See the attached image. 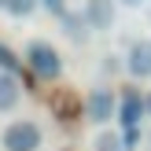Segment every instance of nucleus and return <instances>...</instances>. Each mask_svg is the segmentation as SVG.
<instances>
[{
  "instance_id": "f257e3e1",
  "label": "nucleus",
  "mask_w": 151,
  "mask_h": 151,
  "mask_svg": "<svg viewBox=\"0 0 151 151\" xmlns=\"http://www.w3.org/2000/svg\"><path fill=\"white\" fill-rule=\"evenodd\" d=\"M22 59H26L29 74H33L37 81H55L59 74H63V55H59V48L48 44V41H29Z\"/></svg>"
},
{
  "instance_id": "f03ea898",
  "label": "nucleus",
  "mask_w": 151,
  "mask_h": 151,
  "mask_svg": "<svg viewBox=\"0 0 151 151\" xmlns=\"http://www.w3.org/2000/svg\"><path fill=\"white\" fill-rule=\"evenodd\" d=\"M44 140L41 125L29 122V118H15V122L4 125V133H0V147L4 151H37Z\"/></svg>"
},
{
  "instance_id": "7ed1b4c3",
  "label": "nucleus",
  "mask_w": 151,
  "mask_h": 151,
  "mask_svg": "<svg viewBox=\"0 0 151 151\" xmlns=\"http://www.w3.org/2000/svg\"><path fill=\"white\" fill-rule=\"evenodd\" d=\"M114 0H85V11H81V19H85L88 29H96V33H107L111 26H114Z\"/></svg>"
},
{
  "instance_id": "20e7f679",
  "label": "nucleus",
  "mask_w": 151,
  "mask_h": 151,
  "mask_svg": "<svg viewBox=\"0 0 151 151\" xmlns=\"http://www.w3.org/2000/svg\"><path fill=\"white\" fill-rule=\"evenodd\" d=\"M114 107H118V100H114L111 88H92L88 100H85V114H88V122H96V125L111 122V118H114Z\"/></svg>"
},
{
  "instance_id": "39448f33",
  "label": "nucleus",
  "mask_w": 151,
  "mask_h": 151,
  "mask_svg": "<svg viewBox=\"0 0 151 151\" xmlns=\"http://www.w3.org/2000/svg\"><path fill=\"white\" fill-rule=\"evenodd\" d=\"M118 122H122V129H140V118H144V96L137 92V88H125L122 100H118L114 107Z\"/></svg>"
},
{
  "instance_id": "423d86ee",
  "label": "nucleus",
  "mask_w": 151,
  "mask_h": 151,
  "mask_svg": "<svg viewBox=\"0 0 151 151\" xmlns=\"http://www.w3.org/2000/svg\"><path fill=\"white\" fill-rule=\"evenodd\" d=\"M125 70H129V78H151V37H140L129 44Z\"/></svg>"
},
{
  "instance_id": "0eeeda50",
  "label": "nucleus",
  "mask_w": 151,
  "mask_h": 151,
  "mask_svg": "<svg viewBox=\"0 0 151 151\" xmlns=\"http://www.w3.org/2000/svg\"><path fill=\"white\" fill-rule=\"evenodd\" d=\"M22 100V85L15 81V74H0V114L15 111Z\"/></svg>"
},
{
  "instance_id": "6e6552de",
  "label": "nucleus",
  "mask_w": 151,
  "mask_h": 151,
  "mask_svg": "<svg viewBox=\"0 0 151 151\" xmlns=\"http://www.w3.org/2000/svg\"><path fill=\"white\" fill-rule=\"evenodd\" d=\"M59 22H63V33L70 37V41H85L88 37V26H85V19H81V11H63L59 15Z\"/></svg>"
},
{
  "instance_id": "1a4fd4ad",
  "label": "nucleus",
  "mask_w": 151,
  "mask_h": 151,
  "mask_svg": "<svg viewBox=\"0 0 151 151\" xmlns=\"http://www.w3.org/2000/svg\"><path fill=\"white\" fill-rule=\"evenodd\" d=\"M0 7H4L11 19H29V15L37 11V0H4Z\"/></svg>"
},
{
  "instance_id": "9d476101",
  "label": "nucleus",
  "mask_w": 151,
  "mask_h": 151,
  "mask_svg": "<svg viewBox=\"0 0 151 151\" xmlns=\"http://www.w3.org/2000/svg\"><path fill=\"white\" fill-rule=\"evenodd\" d=\"M96 151H125L122 147V133H100L96 137Z\"/></svg>"
},
{
  "instance_id": "9b49d317",
  "label": "nucleus",
  "mask_w": 151,
  "mask_h": 151,
  "mask_svg": "<svg viewBox=\"0 0 151 151\" xmlns=\"http://www.w3.org/2000/svg\"><path fill=\"white\" fill-rule=\"evenodd\" d=\"M15 70H19V55L0 41V74H15Z\"/></svg>"
},
{
  "instance_id": "f8f14e48",
  "label": "nucleus",
  "mask_w": 151,
  "mask_h": 151,
  "mask_svg": "<svg viewBox=\"0 0 151 151\" xmlns=\"http://www.w3.org/2000/svg\"><path fill=\"white\" fill-rule=\"evenodd\" d=\"M37 4H41V7H48L52 15H63V11H66V4H63V0H37Z\"/></svg>"
},
{
  "instance_id": "ddd939ff",
  "label": "nucleus",
  "mask_w": 151,
  "mask_h": 151,
  "mask_svg": "<svg viewBox=\"0 0 151 151\" xmlns=\"http://www.w3.org/2000/svg\"><path fill=\"white\" fill-rule=\"evenodd\" d=\"M114 4H129V7H137V4H144V0H114Z\"/></svg>"
},
{
  "instance_id": "4468645a",
  "label": "nucleus",
  "mask_w": 151,
  "mask_h": 151,
  "mask_svg": "<svg viewBox=\"0 0 151 151\" xmlns=\"http://www.w3.org/2000/svg\"><path fill=\"white\" fill-rule=\"evenodd\" d=\"M144 111H147V114H151V96H147V100H144Z\"/></svg>"
},
{
  "instance_id": "2eb2a0df",
  "label": "nucleus",
  "mask_w": 151,
  "mask_h": 151,
  "mask_svg": "<svg viewBox=\"0 0 151 151\" xmlns=\"http://www.w3.org/2000/svg\"><path fill=\"white\" fill-rule=\"evenodd\" d=\"M0 4H4V0H0Z\"/></svg>"
}]
</instances>
